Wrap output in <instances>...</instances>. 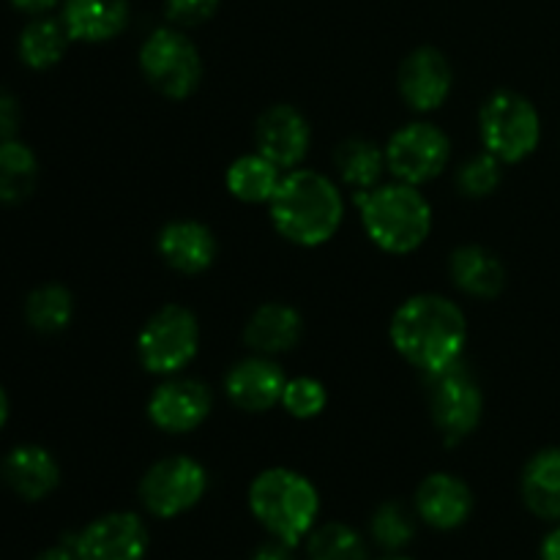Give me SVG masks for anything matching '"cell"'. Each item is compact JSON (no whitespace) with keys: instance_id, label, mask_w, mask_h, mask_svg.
Instances as JSON below:
<instances>
[{"instance_id":"33","label":"cell","mask_w":560,"mask_h":560,"mask_svg":"<svg viewBox=\"0 0 560 560\" xmlns=\"http://www.w3.org/2000/svg\"><path fill=\"white\" fill-rule=\"evenodd\" d=\"M20 129V104L9 91H0V142L14 140Z\"/></svg>"},{"instance_id":"24","label":"cell","mask_w":560,"mask_h":560,"mask_svg":"<svg viewBox=\"0 0 560 560\" xmlns=\"http://www.w3.org/2000/svg\"><path fill=\"white\" fill-rule=\"evenodd\" d=\"M279 180H282V170L273 162H268L262 153L238 156L228 167V175H224V184H228L230 195L241 202H249V206L271 202Z\"/></svg>"},{"instance_id":"5","label":"cell","mask_w":560,"mask_h":560,"mask_svg":"<svg viewBox=\"0 0 560 560\" xmlns=\"http://www.w3.org/2000/svg\"><path fill=\"white\" fill-rule=\"evenodd\" d=\"M479 131L487 153L503 164H520L539 148V109L523 93L498 91L481 107Z\"/></svg>"},{"instance_id":"23","label":"cell","mask_w":560,"mask_h":560,"mask_svg":"<svg viewBox=\"0 0 560 560\" xmlns=\"http://www.w3.org/2000/svg\"><path fill=\"white\" fill-rule=\"evenodd\" d=\"M69 33H66L60 16H31L20 33V60L33 71H47L63 60L66 49H69Z\"/></svg>"},{"instance_id":"18","label":"cell","mask_w":560,"mask_h":560,"mask_svg":"<svg viewBox=\"0 0 560 560\" xmlns=\"http://www.w3.org/2000/svg\"><path fill=\"white\" fill-rule=\"evenodd\" d=\"M60 22L71 42H109L129 25V0H63Z\"/></svg>"},{"instance_id":"25","label":"cell","mask_w":560,"mask_h":560,"mask_svg":"<svg viewBox=\"0 0 560 560\" xmlns=\"http://www.w3.org/2000/svg\"><path fill=\"white\" fill-rule=\"evenodd\" d=\"M38 180V159L25 142H0V202L20 206L33 195Z\"/></svg>"},{"instance_id":"4","label":"cell","mask_w":560,"mask_h":560,"mask_svg":"<svg viewBox=\"0 0 560 560\" xmlns=\"http://www.w3.org/2000/svg\"><path fill=\"white\" fill-rule=\"evenodd\" d=\"M361 222L377 249L388 255H410L419 249L432 230V208L419 186L397 184L359 191Z\"/></svg>"},{"instance_id":"20","label":"cell","mask_w":560,"mask_h":560,"mask_svg":"<svg viewBox=\"0 0 560 560\" xmlns=\"http://www.w3.org/2000/svg\"><path fill=\"white\" fill-rule=\"evenodd\" d=\"M301 334H304V320H301L299 310L273 301V304H262L249 317V323L244 328V342L257 355H268L271 359V355L293 350L301 342Z\"/></svg>"},{"instance_id":"2","label":"cell","mask_w":560,"mask_h":560,"mask_svg":"<svg viewBox=\"0 0 560 560\" xmlns=\"http://www.w3.org/2000/svg\"><path fill=\"white\" fill-rule=\"evenodd\" d=\"M271 222L282 238L299 246H320L337 235L345 217L339 186L317 170H288L273 191Z\"/></svg>"},{"instance_id":"32","label":"cell","mask_w":560,"mask_h":560,"mask_svg":"<svg viewBox=\"0 0 560 560\" xmlns=\"http://www.w3.org/2000/svg\"><path fill=\"white\" fill-rule=\"evenodd\" d=\"M222 0H164V14L173 25L195 27L211 20Z\"/></svg>"},{"instance_id":"34","label":"cell","mask_w":560,"mask_h":560,"mask_svg":"<svg viewBox=\"0 0 560 560\" xmlns=\"http://www.w3.org/2000/svg\"><path fill=\"white\" fill-rule=\"evenodd\" d=\"M293 550H295V547L284 545V541L268 539L266 545L257 547L255 556H252V560H295L293 558Z\"/></svg>"},{"instance_id":"13","label":"cell","mask_w":560,"mask_h":560,"mask_svg":"<svg viewBox=\"0 0 560 560\" xmlns=\"http://www.w3.org/2000/svg\"><path fill=\"white\" fill-rule=\"evenodd\" d=\"M255 142L257 153H262L279 170H295L310 153V120L290 104H273L257 120Z\"/></svg>"},{"instance_id":"7","label":"cell","mask_w":560,"mask_h":560,"mask_svg":"<svg viewBox=\"0 0 560 560\" xmlns=\"http://www.w3.org/2000/svg\"><path fill=\"white\" fill-rule=\"evenodd\" d=\"M140 69L145 80L167 98H186L202 80L200 49L178 27H156L140 47Z\"/></svg>"},{"instance_id":"14","label":"cell","mask_w":560,"mask_h":560,"mask_svg":"<svg viewBox=\"0 0 560 560\" xmlns=\"http://www.w3.org/2000/svg\"><path fill=\"white\" fill-rule=\"evenodd\" d=\"M454 85V71L446 55L435 47H419L399 66V93L408 107L432 113L443 107Z\"/></svg>"},{"instance_id":"3","label":"cell","mask_w":560,"mask_h":560,"mask_svg":"<svg viewBox=\"0 0 560 560\" xmlns=\"http://www.w3.org/2000/svg\"><path fill=\"white\" fill-rule=\"evenodd\" d=\"M249 509L271 539L299 547L315 530L320 495L299 470L268 468L252 481Z\"/></svg>"},{"instance_id":"28","label":"cell","mask_w":560,"mask_h":560,"mask_svg":"<svg viewBox=\"0 0 560 560\" xmlns=\"http://www.w3.org/2000/svg\"><path fill=\"white\" fill-rule=\"evenodd\" d=\"M306 560H370V547L350 525H315V530L306 536Z\"/></svg>"},{"instance_id":"39","label":"cell","mask_w":560,"mask_h":560,"mask_svg":"<svg viewBox=\"0 0 560 560\" xmlns=\"http://www.w3.org/2000/svg\"><path fill=\"white\" fill-rule=\"evenodd\" d=\"M383 560H410V558H402V556H392V558H383Z\"/></svg>"},{"instance_id":"10","label":"cell","mask_w":560,"mask_h":560,"mask_svg":"<svg viewBox=\"0 0 560 560\" xmlns=\"http://www.w3.org/2000/svg\"><path fill=\"white\" fill-rule=\"evenodd\" d=\"M430 410L438 430L446 435L448 443L463 441L479 427L485 397L463 361L438 375H430Z\"/></svg>"},{"instance_id":"9","label":"cell","mask_w":560,"mask_h":560,"mask_svg":"<svg viewBox=\"0 0 560 560\" xmlns=\"http://www.w3.org/2000/svg\"><path fill=\"white\" fill-rule=\"evenodd\" d=\"M383 151H386V170L394 178L421 186L430 184L448 167L452 142L438 126L419 120V124H408L394 131Z\"/></svg>"},{"instance_id":"16","label":"cell","mask_w":560,"mask_h":560,"mask_svg":"<svg viewBox=\"0 0 560 560\" xmlns=\"http://www.w3.org/2000/svg\"><path fill=\"white\" fill-rule=\"evenodd\" d=\"M421 523L435 530H454L474 514V492L452 474H432L419 485L413 498Z\"/></svg>"},{"instance_id":"35","label":"cell","mask_w":560,"mask_h":560,"mask_svg":"<svg viewBox=\"0 0 560 560\" xmlns=\"http://www.w3.org/2000/svg\"><path fill=\"white\" fill-rule=\"evenodd\" d=\"M9 3L27 16H47L49 11L58 9L63 0H9Z\"/></svg>"},{"instance_id":"31","label":"cell","mask_w":560,"mask_h":560,"mask_svg":"<svg viewBox=\"0 0 560 560\" xmlns=\"http://www.w3.org/2000/svg\"><path fill=\"white\" fill-rule=\"evenodd\" d=\"M503 162H498L492 153L468 159L457 173V186L465 197H487L501 186Z\"/></svg>"},{"instance_id":"38","label":"cell","mask_w":560,"mask_h":560,"mask_svg":"<svg viewBox=\"0 0 560 560\" xmlns=\"http://www.w3.org/2000/svg\"><path fill=\"white\" fill-rule=\"evenodd\" d=\"M9 413H11V405H9V394H5V388L0 386V432H3L5 421H9Z\"/></svg>"},{"instance_id":"12","label":"cell","mask_w":560,"mask_h":560,"mask_svg":"<svg viewBox=\"0 0 560 560\" xmlns=\"http://www.w3.org/2000/svg\"><path fill=\"white\" fill-rule=\"evenodd\" d=\"M211 408L213 397L206 383L191 381V377H170L153 392L148 416L159 430L184 435V432L197 430L208 419Z\"/></svg>"},{"instance_id":"1","label":"cell","mask_w":560,"mask_h":560,"mask_svg":"<svg viewBox=\"0 0 560 560\" xmlns=\"http://www.w3.org/2000/svg\"><path fill=\"white\" fill-rule=\"evenodd\" d=\"M468 342L465 312L446 295L419 293L405 301L392 317V345L408 364L427 375L463 361Z\"/></svg>"},{"instance_id":"30","label":"cell","mask_w":560,"mask_h":560,"mask_svg":"<svg viewBox=\"0 0 560 560\" xmlns=\"http://www.w3.org/2000/svg\"><path fill=\"white\" fill-rule=\"evenodd\" d=\"M326 386H323L320 381H315V377H293V381H288V386H284L282 408L288 410L293 419H315V416H320L323 410H326Z\"/></svg>"},{"instance_id":"37","label":"cell","mask_w":560,"mask_h":560,"mask_svg":"<svg viewBox=\"0 0 560 560\" xmlns=\"http://www.w3.org/2000/svg\"><path fill=\"white\" fill-rule=\"evenodd\" d=\"M541 560H560V528L552 530L541 545Z\"/></svg>"},{"instance_id":"15","label":"cell","mask_w":560,"mask_h":560,"mask_svg":"<svg viewBox=\"0 0 560 560\" xmlns=\"http://www.w3.org/2000/svg\"><path fill=\"white\" fill-rule=\"evenodd\" d=\"M284 386H288V377H284L282 366L268 355H252V359L235 364L224 377V392H228L230 402L246 413H266V410L282 405Z\"/></svg>"},{"instance_id":"17","label":"cell","mask_w":560,"mask_h":560,"mask_svg":"<svg viewBox=\"0 0 560 560\" xmlns=\"http://www.w3.org/2000/svg\"><path fill=\"white\" fill-rule=\"evenodd\" d=\"M156 249L162 260L178 273H195L208 271L217 260V235L211 228L195 219H178V222L164 224L162 233L156 238Z\"/></svg>"},{"instance_id":"6","label":"cell","mask_w":560,"mask_h":560,"mask_svg":"<svg viewBox=\"0 0 560 560\" xmlns=\"http://www.w3.org/2000/svg\"><path fill=\"white\" fill-rule=\"evenodd\" d=\"M200 323L195 312L180 304H167L148 317L137 337V355L151 375H175L197 355Z\"/></svg>"},{"instance_id":"11","label":"cell","mask_w":560,"mask_h":560,"mask_svg":"<svg viewBox=\"0 0 560 560\" xmlns=\"http://www.w3.org/2000/svg\"><path fill=\"white\" fill-rule=\"evenodd\" d=\"M148 545L151 536L135 512H109L74 536L80 560H142Z\"/></svg>"},{"instance_id":"27","label":"cell","mask_w":560,"mask_h":560,"mask_svg":"<svg viewBox=\"0 0 560 560\" xmlns=\"http://www.w3.org/2000/svg\"><path fill=\"white\" fill-rule=\"evenodd\" d=\"M74 317V295L63 284H42L25 301V320L38 334H60Z\"/></svg>"},{"instance_id":"21","label":"cell","mask_w":560,"mask_h":560,"mask_svg":"<svg viewBox=\"0 0 560 560\" xmlns=\"http://www.w3.org/2000/svg\"><path fill=\"white\" fill-rule=\"evenodd\" d=\"M448 273H452V282L474 299H498L506 288V268L501 257L476 244L459 246L454 252L448 260Z\"/></svg>"},{"instance_id":"22","label":"cell","mask_w":560,"mask_h":560,"mask_svg":"<svg viewBox=\"0 0 560 560\" xmlns=\"http://www.w3.org/2000/svg\"><path fill=\"white\" fill-rule=\"evenodd\" d=\"M523 501L536 517L560 520V448H545L525 465Z\"/></svg>"},{"instance_id":"8","label":"cell","mask_w":560,"mask_h":560,"mask_svg":"<svg viewBox=\"0 0 560 560\" xmlns=\"http://www.w3.org/2000/svg\"><path fill=\"white\" fill-rule=\"evenodd\" d=\"M208 490V474L186 454L164 457L145 470L140 481V501L148 514L173 520L191 512Z\"/></svg>"},{"instance_id":"19","label":"cell","mask_w":560,"mask_h":560,"mask_svg":"<svg viewBox=\"0 0 560 560\" xmlns=\"http://www.w3.org/2000/svg\"><path fill=\"white\" fill-rule=\"evenodd\" d=\"M3 476L22 501L36 503L58 490L60 465L44 446L22 443V446L11 448L9 457H5Z\"/></svg>"},{"instance_id":"36","label":"cell","mask_w":560,"mask_h":560,"mask_svg":"<svg viewBox=\"0 0 560 560\" xmlns=\"http://www.w3.org/2000/svg\"><path fill=\"white\" fill-rule=\"evenodd\" d=\"M36 560H80V556H77L74 541H71V545H55V547H49V550H44L42 556H38Z\"/></svg>"},{"instance_id":"26","label":"cell","mask_w":560,"mask_h":560,"mask_svg":"<svg viewBox=\"0 0 560 560\" xmlns=\"http://www.w3.org/2000/svg\"><path fill=\"white\" fill-rule=\"evenodd\" d=\"M334 164H337V173L345 184L359 191H370L375 189L383 170H386V151L372 140H364V137H350L337 148Z\"/></svg>"},{"instance_id":"29","label":"cell","mask_w":560,"mask_h":560,"mask_svg":"<svg viewBox=\"0 0 560 560\" xmlns=\"http://www.w3.org/2000/svg\"><path fill=\"white\" fill-rule=\"evenodd\" d=\"M370 534H372V539L383 547V550H388V552L405 550V547H408L416 536L413 514H410L408 509L397 501L383 503V506L372 514Z\"/></svg>"}]
</instances>
